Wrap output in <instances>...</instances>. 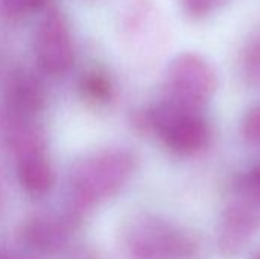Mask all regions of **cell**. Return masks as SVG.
Wrapping results in <instances>:
<instances>
[{
	"label": "cell",
	"mask_w": 260,
	"mask_h": 259,
	"mask_svg": "<svg viewBox=\"0 0 260 259\" xmlns=\"http://www.w3.org/2000/svg\"><path fill=\"white\" fill-rule=\"evenodd\" d=\"M79 89L82 95L93 102H107L113 98L114 93L110 76L99 69H91L85 72L81 78Z\"/></svg>",
	"instance_id": "30bf717a"
},
{
	"label": "cell",
	"mask_w": 260,
	"mask_h": 259,
	"mask_svg": "<svg viewBox=\"0 0 260 259\" xmlns=\"http://www.w3.org/2000/svg\"><path fill=\"white\" fill-rule=\"evenodd\" d=\"M260 232V202L235 195L218 226V247L224 256L239 255Z\"/></svg>",
	"instance_id": "8992f818"
},
{
	"label": "cell",
	"mask_w": 260,
	"mask_h": 259,
	"mask_svg": "<svg viewBox=\"0 0 260 259\" xmlns=\"http://www.w3.org/2000/svg\"><path fill=\"white\" fill-rule=\"evenodd\" d=\"M34 53L40 69L50 76L66 75L75 61V43L66 14L56 8L44 9L34 31Z\"/></svg>",
	"instance_id": "5b68a950"
},
{
	"label": "cell",
	"mask_w": 260,
	"mask_h": 259,
	"mask_svg": "<svg viewBox=\"0 0 260 259\" xmlns=\"http://www.w3.org/2000/svg\"><path fill=\"white\" fill-rule=\"evenodd\" d=\"M5 198H6V182H5V177L0 171V212H2L3 205H5Z\"/></svg>",
	"instance_id": "2e32d148"
},
{
	"label": "cell",
	"mask_w": 260,
	"mask_h": 259,
	"mask_svg": "<svg viewBox=\"0 0 260 259\" xmlns=\"http://www.w3.org/2000/svg\"><path fill=\"white\" fill-rule=\"evenodd\" d=\"M235 195L260 202V162L242 171L233 185Z\"/></svg>",
	"instance_id": "7c38bea8"
},
{
	"label": "cell",
	"mask_w": 260,
	"mask_h": 259,
	"mask_svg": "<svg viewBox=\"0 0 260 259\" xmlns=\"http://www.w3.org/2000/svg\"><path fill=\"white\" fill-rule=\"evenodd\" d=\"M216 89V70L204 55L187 50L169 61L165 73V101L186 110L204 111Z\"/></svg>",
	"instance_id": "277c9868"
},
{
	"label": "cell",
	"mask_w": 260,
	"mask_h": 259,
	"mask_svg": "<svg viewBox=\"0 0 260 259\" xmlns=\"http://www.w3.org/2000/svg\"><path fill=\"white\" fill-rule=\"evenodd\" d=\"M122 243L131 259H197L200 255V243L189 231L152 214L129 218Z\"/></svg>",
	"instance_id": "7a4b0ae2"
},
{
	"label": "cell",
	"mask_w": 260,
	"mask_h": 259,
	"mask_svg": "<svg viewBox=\"0 0 260 259\" xmlns=\"http://www.w3.org/2000/svg\"><path fill=\"white\" fill-rule=\"evenodd\" d=\"M0 259H34L29 255H24V253H20V252H11V250H6V249H2L0 247Z\"/></svg>",
	"instance_id": "9a60e30c"
},
{
	"label": "cell",
	"mask_w": 260,
	"mask_h": 259,
	"mask_svg": "<svg viewBox=\"0 0 260 259\" xmlns=\"http://www.w3.org/2000/svg\"><path fill=\"white\" fill-rule=\"evenodd\" d=\"M50 0H0V14L9 21H18L23 17L49 8Z\"/></svg>",
	"instance_id": "8fae6325"
},
{
	"label": "cell",
	"mask_w": 260,
	"mask_h": 259,
	"mask_svg": "<svg viewBox=\"0 0 260 259\" xmlns=\"http://www.w3.org/2000/svg\"><path fill=\"white\" fill-rule=\"evenodd\" d=\"M137 157L125 148H105L75 162L69 174L64 221L73 227L96 205L119 194L133 179Z\"/></svg>",
	"instance_id": "6da1fadb"
},
{
	"label": "cell",
	"mask_w": 260,
	"mask_h": 259,
	"mask_svg": "<svg viewBox=\"0 0 260 259\" xmlns=\"http://www.w3.org/2000/svg\"><path fill=\"white\" fill-rule=\"evenodd\" d=\"M239 72L250 87L260 89V29L248 37L241 49Z\"/></svg>",
	"instance_id": "9c48e42d"
},
{
	"label": "cell",
	"mask_w": 260,
	"mask_h": 259,
	"mask_svg": "<svg viewBox=\"0 0 260 259\" xmlns=\"http://www.w3.org/2000/svg\"><path fill=\"white\" fill-rule=\"evenodd\" d=\"M250 259H260V249L254 250V252H253V255H251V258H250Z\"/></svg>",
	"instance_id": "e0dca14e"
},
{
	"label": "cell",
	"mask_w": 260,
	"mask_h": 259,
	"mask_svg": "<svg viewBox=\"0 0 260 259\" xmlns=\"http://www.w3.org/2000/svg\"><path fill=\"white\" fill-rule=\"evenodd\" d=\"M241 136L245 143L260 147V102L250 107L242 116Z\"/></svg>",
	"instance_id": "5bb4252c"
},
{
	"label": "cell",
	"mask_w": 260,
	"mask_h": 259,
	"mask_svg": "<svg viewBox=\"0 0 260 259\" xmlns=\"http://www.w3.org/2000/svg\"><path fill=\"white\" fill-rule=\"evenodd\" d=\"M69 229L72 227L64 220L34 217L23 224L21 238L30 250L43 255H53L64 247Z\"/></svg>",
	"instance_id": "ba28073f"
},
{
	"label": "cell",
	"mask_w": 260,
	"mask_h": 259,
	"mask_svg": "<svg viewBox=\"0 0 260 259\" xmlns=\"http://www.w3.org/2000/svg\"><path fill=\"white\" fill-rule=\"evenodd\" d=\"M44 89L41 82L26 70H17L11 75L5 92V108L11 114L29 119L44 105Z\"/></svg>",
	"instance_id": "52a82bcc"
},
{
	"label": "cell",
	"mask_w": 260,
	"mask_h": 259,
	"mask_svg": "<svg viewBox=\"0 0 260 259\" xmlns=\"http://www.w3.org/2000/svg\"><path fill=\"white\" fill-rule=\"evenodd\" d=\"M183 12L192 20H206L222 8H225L232 0H178Z\"/></svg>",
	"instance_id": "4fadbf2b"
},
{
	"label": "cell",
	"mask_w": 260,
	"mask_h": 259,
	"mask_svg": "<svg viewBox=\"0 0 260 259\" xmlns=\"http://www.w3.org/2000/svg\"><path fill=\"white\" fill-rule=\"evenodd\" d=\"M137 125L154 133L178 156H193L210 145L212 125L204 111L177 107L165 99L139 114Z\"/></svg>",
	"instance_id": "3957f363"
}]
</instances>
